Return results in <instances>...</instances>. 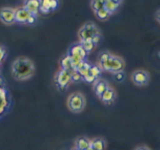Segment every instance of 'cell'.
Returning a JSON list of instances; mask_svg holds the SVG:
<instances>
[{"label":"cell","mask_w":160,"mask_h":150,"mask_svg":"<svg viewBox=\"0 0 160 150\" xmlns=\"http://www.w3.org/2000/svg\"><path fill=\"white\" fill-rule=\"evenodd\" d=\"M34 72V63L28 57H18L12 64V75L17 81H27L32 78Z\"/></svg>","instance_id":"1"},{"label":"cell","mask_w":160,"mask_h":150,"mask_svg":"<svg viewBox=\"0 0 160 150\" xmlns=\"http://www.w3.org/2000/svg\"><path fill=\"white\" fill-rule=\"evenodd\" d=\"M125 65L126 64H125L124 59L120 56L113 55V54H111L105 61L98 63V66L100 68L101 71L107 72V73H112V74H116V73H119V72H123L125 68Z\"/></svg>","instance_id":"2"},{"label":"cell","mask_w":160,"mask_h":150,"mask_svg":"<svg viewBox=\"0 0 160 150\" xmlns=\"http://www.w3.org/2000/svg\"><path fill=\"white\" fill-rule=\"evenodd\" d=\"M86 100L85 96L81 92H74V93L70 94L67 101V106L68 109L72 113H81L85 108Z\"/></svg>","instance_id":"3"},{"label":"cell","mask_w":160,"mask_h":150,"mask_svg":"<svg viewBox=\"0 0 160 150\" xmlns=\"http://www.w3.org/2000/svg\"><path fill=\"white\" fill-rule=\"evenodd\" d=\"M67 54H68V56L71 59L75 71L79 68V65L83 62V60L86 59V56H88V53L85 52V50L82 48L80 43L73 45Z\"/></svg>","instance_id":"4"},{"label":"cell","mask_w":160,"mask_h":150,"mask_svg":"<svg viewBox=\"0 0 160 150\" xmlns=\"http://www.w3.org/2000/svg\"><path fill=\"white\" fill-rule=\"evenodd\" d=\"M97 34H101V32L99 30V28L97 27V25L92 21H88L84 23L81 26V28L78 30V37L80 41L91 40Z\"/></svg>","instance_id":"5"},{"label":"cell","mask_w":160,"mask_h":150,"mask_svg":"<svg viewBox=\"0 0 160 150\" xmlns=\"http://www.w3.org/2000/svg\"><path fill=\"white\" fill-rule=\"evenodd\" d=\"M54 81H55V84L59 90H66L72 83L71 73L59 68L57 71L55 77H54Z\"/></svg>","instance_id":"6"},{"label":"cell","mask_w":160,"mask_h":150,"mask_svg":"<svg viewBox=\"0 0 160 150\" xmlns=\"http://www.w3.org/2000/svg\"><path fill=\"white\" fill-rule=\"evenodd\" d=\"M131 81L133 82L134 85L139 86V87L147 86L150 82V74L143 69H136L131 74Z\"/></svg>","instance_id":"7"},{"label":"cell","mask_w":160,"mask_h":150,"mask_svg":"<svg viewBox=\"0 0 160 150\" xmlns=\"http://www.w3.org/2000/svg\"><path fill=\"white\" fill-rule=\"evenodd\" d=\"M15 12L16 8L2 7L0 8V21L5 25H12L15 23Z\"/></svg>","instance_id":"8"},{"label":"cell","mask_w":160,"mask_h":150,"mask_svg":"<svg viewBox=\"0 0 160 150\" xmlns=\"http://www.w3.org/2000/svg\"><path fill=\"white\" fill-rule=\"evenodd\" d=\"M22 7L29 15L33 16V17H38L40 7V0H24Z\"/></svg>","instance_id":"9"},{"label":"cell","mask_w":160,"mask_h":150,"mask_svg":"<svg viewBox=\"0 0 160 150\" xmlns=\"http://www.w3.org/2000/svg\"><path fill=\"white\" fill-rule=\"evenodd\" d=\"M101 72L102 71L98 65H92V66L88 69V73L83 77L82 80H84V81L88 82V83H94L96 80L99 79V77H100V75H101Z\"/></svg>","instance_id":"10"},{"label":"cell","mask_w":160,"mask_h":150,"mask_svg":"<svg viewBox=\"0 0 160 150\" xmlns=\"http://www.w3.org/2000/svg\"><path fill=\"white\" fill-rule=\"evenodd\" d=\"M30 17H31V15L28 14V12L25 11L23 7L16 8V12H15V23L27 24L28 25V21H29Z\"/></svg>","instance_id":"11"},{"label":"cell","mask_w":160,"mask_h":150,"mask_svg":"<svg viewBox=\"0 0 160 150\" xmlns=\"http://www.w3.org/2000/svg\"><path fill=\"white\" fill-rule=\"evenodd\" d=\"M116 97H117L116 90H114L112 87L108 86V87L106 88V90L102 93V95L99 98H100V100L102 101V103H104L105 105H110L116 101Z\"/></svg>","instance_id":"12"},{"label":"cell","mask_w":160,"mask_h":150,"mask_svg":"<svg viewBox=\"0 0 160 150\" xmlns=\"http://www.w3.org/2000/svg\"><path fill=\"white\" fill-rule=\"evenodd\" d=\"M108 83L105 81V80L103 79H97L96 81L94 82V92H95V94L97 95L98 97H100L102 93L106 90V88L108 87Z\"/></svg>","instance_id":"13"},{"label":"cell","mask_w":160,"mask_h":150,"mask_svg":"<svg viewBox=\"0 0 160 150\" xmlns=\"http://www.w3.org/2000/svg\"><path fill=\"white\" fill-rule=\"evenodd\" d=\"M91 147V140L86 137H79L75 140V148L79 150H86Z\"/></svg>","instance_id":"14"},{"label":"cell","mask_w":160,"mask_h":150,"mask_svg":"<svg viewBox=\"0 0 160 150\" xmlns=\"http://www.w3.org/2000/svg\"><path fill=\"white\" fill-rule=\"evenodd\" d=\"M59 63H60V68L62 69H65V71L69 72V73H72L75 71L74 66L72 64L71 59H70V57L68 56V54H66V55L60 59Z\"/></svg>","instance_id":"15"},{"label":"cell","mask_w":160,"mask_h":150,"mask_svg":"<svg viewBox=\"0 0 160 150\" xmlns=\"http://www.w3.org/2000/svg\"><path fill=\"white\" fill-rule=\"evenodd\" d=\"M91 147L95 150H105L106 141L103 138H95L91 140Z\"/></svg>","instance_id":"16"},{"label":"cell","mask_w":160,"mask_h":150,"mask_svg":"<svg viewBox=\"0 0 160 150\" xmlns=\"http://www.w3.org/2000/svg\"><path fill=\"white\" fill-rule=\"evenodd\" d=\"M120 5L121 4H119V3H117V2H114L113 0H105L103 8L106 12H109L110 15H112L113 12H117V9L119 8Z\"/></svg>","instance_id":"17"},{"label":"cell","mask_w":160,"mask_h":150,"mask_svg":"<svg viewBox=\"0 0 160 150\" xmlns=\"http://www.w3.org/2000/svg\"><path fill=\"white\" fill-rule=\"evenodd\" d=\"M80 44H81V46L83 49L85 50V52L86 53H92V51L95 50V48H96V45L92 43V40H85V41H80Z\"/></svg>","instance_id":"18"},{"label":"cell","mask_w":160,"mask_h":150,"mask_svg":"<svg viewBox=\"0 0 160 150\" xmlns=\"http://www.w3.org/2000/svg\"><path fill=\"white\" fill-rule=\"evenodd\" d=\"M95 15L97 16V18L99 19L100 21H106L109 19L110 17V14L108 12L105 11L104 8H100L99 11H97L95 12Z\"/></svg>","instance_id":"19"},{"label":"cell","mask_w":160,"mask_h":150,"mask_svg":"<svg viewBox=\"0 0 160 150\" xmlns=\"http://www.w3.org/2000/svg\"><path fill=\"white\" fill-rule=\"evenodd\" d=\"M104 2H105V0H92L91 6H92V11L96 12L97 11H99L100 8H103Z\"/></svg>","instance_id":"20"},{"label":"cell","mask_w":160,"mask_h":150,"mask_svg":"<svg viewBox=\"0 0 160 150\" xmlns=\"http://www.w3.org/2000/svg\"><path fill=\"white\" fill-rule=\"evenodd\" d=\"M111 54L112 53H110L109 51H102V52H100L99 53V56H98V63H101V62L105 61V60H106Z\"/></svg>","instance_id":"21"},{"label":"cell","mask_w":160,"mask_h":150,"mask_svg":"<svg viewBox=\"0 0 160 150\" xmlns=\"http://www.w3.org/2000/svg\"><path fill=\"white\" fill-rule=\"evenodd\" d=\"M125 78H126V75H125L124 71H123V72L116 73V74H114V79H116V81H117V82H122V81H124Z\"/></svg>","instance_id":"22"},{"label":"cell","mask_w":160,"mask_h":150,"mask_svg":"<svg viewBox=\"0 0 160 150\" xmlns=\"http://www.w3.org/2000/svg\"><path fill=\"white\" fill-rule=\"evenodd\" d=\"M49 5H50V11L53 12L57 9L58 7V0H49Z\"/></svg>","instance_id":"23"},{"label":"cell","mask_w":160,"mask_h":150,"mask_svg":"<svg viewBox=\"0 0 160 150\" xmlns=\"http://www.w3.org/2000/svg\"><path fill=\"white\" fill-rule=\"evenodd\" d=\"M71 78H72V82H78L81 80V77H80V75L76 71L71 73Z\"/></svg>","instance_id":"24"},{"label":"cell","mask_w":160,"mask_h":150,"mask_svg":"<svg viewBox=\"0 0 160 150\" xmlns=\"http://www.w3.org/2000/svg\"><path fill=\"white\" fill-rule=\"evenodd\" d=\"M101 40H102V36H101V34H97V35H95L94 37L92 38L91 40H92V43H94V44L96 45V47H97L98 45L101 43Z\"/></svg>","instance_id":"25"},{"label":"cell","mask_w":160,"mask_h":150,"mask_svg":"<svg viewBox=\"0 0 160 150\" xmlns=\"http://www.w3.org/2000/svg\"><path fill=\"white\" fill-rule=\"evenodd\" d=\"M5 48L4 47H2V46H0V63L2 62V60L4 59V56H5Z\"/></svg>","instance_id":"26"},{"label":"cell","mask_w":160,"mask_h":150,"mask_svg":"<svg viewBox=\"0 0 160 150\" xmlns=\"http://www.w3.org/2000/svg\"><path fill=\"white\" fill-rule=\"evenodd\" d=\"M135 150H151V149L148 148L147 146H138L137 148H135Z\"/></svg>","instance_id":"27"},{"label":"cell","mask_w":160,"mask_h":150,"mask_svg":"<svg viewBox=\"0 0 160 150\" xmlns=\"http://www.w3.org/2000/svg\"><path fill=\"white\" fill-rule=\"evenodd\" d=\"M113 1H114V2H117V3H119V4H121L123 0H113Z\"/></svg>","instance_id":"28"},{"label":"cell","mask_w":160,"mask_h":150,"mask_svg":"<svg viewBox=\"0 0 160 150\" xmlns=\"http://www.w3.org/2000/svg\"><path fill=\"white\" fill-rule=\"evenodd\" d=\"M158 17H159V11H157V21L159 22V18Z\"/></svg>","instance_id":"29"},{"label":"cell","mask_w":160,"mask_h":150,"mask_svg":"<svg viewBox=\"0 0 160 150\" xmlns=\"http://www.w3.org/2000/svg\"><path fill=\"white\" fill-rule=\"evenodd\" d=\"M86 150H95V149H92V147H88V149H86Z\"/></svg>","instance_id":"30"},{"label":"cell","mask_w":160,"mask_h":150,"mask_svg":"<svg viewBox=\"0 0 160 150\" xmlns=\"http://www.w3.org/2000/svg\"><path fill=\"white\" fill-rule=\"evenodd\" d=\"M73 150H79V149H76V148H74V149H73Z\"/></svg>","instance_id":"31"}]
</instances>
